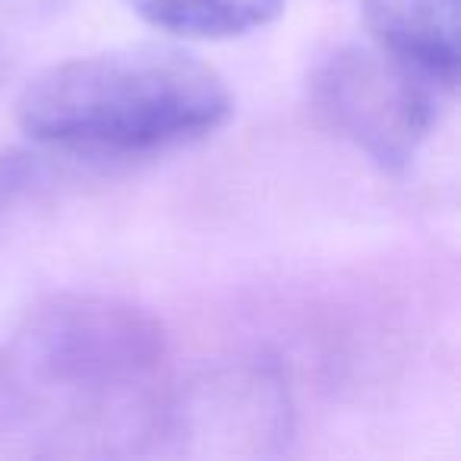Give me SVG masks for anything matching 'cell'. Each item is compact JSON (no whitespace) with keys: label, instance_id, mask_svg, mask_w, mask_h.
<instances>
[{"label":"cell","instance_id":"3957f363","mask_svg":"<svg viewBox=\"0 0 461 461\" xmlns=\"http://www.w3.org/2000/svg\"><path fill=\"white\" fill-rule=\"evenodd\" d=\"M310 92L316 111L385 171L411 165L452 95L376 45H348L322 58Z\"/></svg>","mask_w":461,"mask_h":461},{"label":"cell","instance_id":"8992f818","mask_svg":"<svg viewBox=\"0 0 461 461\" xmlns=\"http://www.w3.org/2000/svg\"><path fill=\"white\" fill-rule=\"evenodd\" d=\"M142 23L177 39L221 41L266 29L285 14V0H123Z\"/></svg>","mask_w":461,"mask_h":461},{"label":"cell","instance_id":"6da1fadb","mask_svg":"<svg viewBox=\"0 0 461 461\" xmlns=\"http://www.w3.org/2000/svg\"><path fill=\"white\" fill-rule=\"evenodd\" d=\"M167 395L158 320L114 297H51L0 348V436L29 455L146 452Z\"/></svg>","mask_w":461,"mask_h":461},{"label":"cell","instance_id":"5b68a950","mask_svg":"<svg viewBox=\"0 0 461 461\" xmlns=\"http://www.w3.org/2000/svg\"><path fill=\"white\" fill-rule=\"evenodd\" d=\"M373 45L392 60L455 92L458 83V0H360Z\"/></svg>","mask_w":461,"mask_h":461},{"label":"cell","instance_id":"7a4b0ae2","mask_svg":"<svg viewBox=\"0 0 461 461\" xmlns=\"http://www.w3.org/2000/svg\"><path fill=\"white\" fill-rule=\"evenodd\" d=\"M234 114L224 77L177 48L136 45L41 70L16 102L29 140L83 155H149L196 142Z\"/></svg>","mask_w":461,"mask_h":461},{"label":"cell","instance_id":"277c9868","mask_svg":"<svg viewBox=\"0 0 461 461\" xmlns=\"http://www.w3.org/2000/svg\"><path fill=\"white\" fill-rule=\"evenodd\" d=\"M291 433L282 379L266 366H234L167 395L155 448L184 455H266Z\"/></svg>","mask_w":461,"mask_h":461}]
</instances>
